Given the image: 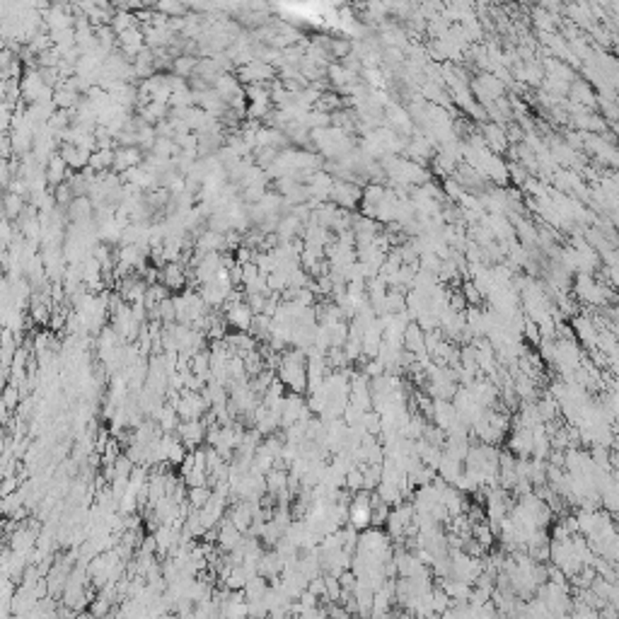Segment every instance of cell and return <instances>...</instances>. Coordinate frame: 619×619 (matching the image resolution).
Wrapping results in <instances>:
<instances>
[{
  "label": "cell",
  "mask_w": 619,
  "mask_h": 619,
  "mask_svg": "<svg viewBox=\"0 0 619 619\" xmlns=\"http://www.w3.org/2000/svg\"><path fill=\"white\" fill-rule=\"evenodd\" d=\"M177 435H179V440L189 447V450H194L196 445H201V443L206 440L208 426H206V421H201V419H194V421H181L177 426Z\"/></svg>",
  "instance_id": "cell-1"
},
{
  "label": "cell",
  "mask_w": 619,
  "mask_h": 619,
  "mask_svg": "<svg viewBox=\"0 0 619 619\" xmlns=\"http://www.w3.org/2000/svg\"><path fill=\"white\" fill-rule=\"evenodd\" d=\"M252 320H254V310L249 308V303H245V300H237V303H232L228 308V322L237 332H249Z\"/></svg>",
  "instance_id": "cell-2"
},
{
  "label": "cell",
  "mask_w": 619,
  "mask_h": 619,
  "mask_svg": "<svg viewBox=\"0 0 619 619\" xmlns=\"http://www.w3.org/2000/svg\"><path fill=\"white\" fill-rule=\"evenodd\" d=\"M162 283L167 288H174V291H179V288H184V283H186V274L184 271H181V266L177 264V261H169L167 266H164V271H162Z\"/></svg>",
  "instance_id": "cell-3"
},
{
  "label": "cell",
  "mask_w": 619,
  "mask_h": 619,
  "mask_svg": "<svg viewBox=\"0 0 619 619\" xmlns=\"http://www.w3.org/2000/svg\"><path fill=\"white\" fill-rule=\"evenodd\" d=\"M211 496H213V491L208 489V484L206 486H189V503L194 505V508H203Z\"/></svg>",
  "instance_id": "cell-4"
}]
</instances>
